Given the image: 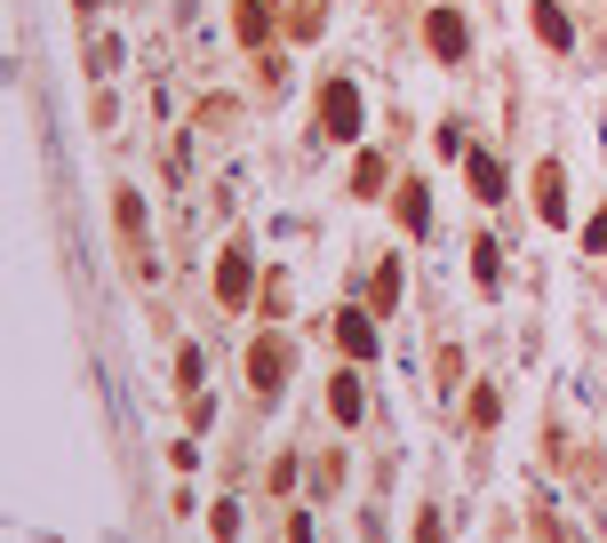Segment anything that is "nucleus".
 <instances>
[{
	"instance_id": "nucleus-6",
	"label": "nucleus",
	"mask_w": 607,
	"mask_h": 543,
	"mask_svg": "<svg viewBox=\"0 0 607 543\" xmlns=\"http://www.w3.org/2000/svg\"><path fill=\"white\" fill-rule=\"evenodd\" d=\"M328 416L344 424V432H360V416H368V392H360V360H344L328 376Z\"/></svg>"
},
{
	"instance_id": "nucleus-11",
	"label": "nucleus",
	"mask_w": 607,
	"mask_h": 543,
	"mask_svg": "<svg viewBox=\"0 0 607 543\" xmlns=\"http://www.w3.org/2000/svg\"><path fill=\"white\" fill-rule=\"evenodd\" d=\"M528 24H535V41H544L552 56H560V49H576V24H567V9H552V0H535Z\"/></svg>"
},
{
	"instance_id": "nucleus-19",
	"label": "nucleus",
	"mask_w": 607,
	"mask_h": 543,
	"mask_svg": "<svg viewBox=\"0 0 607 543\" xmlns=\"http://www.w3.org/2000/svg\"><path fill=\"white\" fill-rule=\"evenodd\" d=\"M88 73H96V81L120 73V41H113V32H105V41H88Z\"/></svg>"
},
{
	"instance_id": "nucleus-23",
	"label": "nucleus",
	"mask_w": 607,
	"mask_h": 543,
	"mask_svg": "<svg viewBox=\"0 0 607 543\" xmlns=\"http://www.w3.org/2000/svg\"><path fill=\"white\" fill-rule=\"evenodd\" d=\"M416 543H448V528H440V512H432V503H424V512H416V528H408Z\"/></svg>"
},
{
	"instance_id": "nucleus-3",
	"label": "nucleus",
	"mask_w": 607,
	"mask_h": 543,
	"mask_svg": "<svg viewBox=\"0 0 607 543\" xmlns=\"http://www.w3.org/2000/svg\"><path fill=\"white\" fill-rule=\"evenodd\" d=\"M256 264H248V248L241 241H232L224 256H216V304H224V312H241V304H256Z\"/></svg>"
},
{
	"instance_id": "nucleus-8",
	"label": "nucleus",
	"mask_w": 607,
	"mask_h": 543,
	"mask_svg": "<svg viewBox=\"0 0 607 543\" xmlns=\"http://www.w3.org/2000/svg\"><path fill=\"white\" fill-rule=\"evenodd\" d=\"M344 184H352V200H384L392 192V160L376 145H352V177Z\"/></svg>"
},
{
	"instance_id": "nucleus-17",
	"label": "nucleus",
	"mask_w": 607,
	"mask_h": 543,
	"mask_svg": "<svg viewBox=\"0 0 607 543\" xmlns=\"http://www.w3.org/2000/svg\"><path fill=\"white\" fill-rule=\"evenodd\" d=\"M200 376H209V360H200V344H184V352H177V392L200 400Z\"/></svg>"
},
{
	"instance_id": "nucleus-18",
	"label": "nucleus",
	"mask_w": 607,
	"mask_h": 543,
	"mask_svg": "<svg viewBox=\"0 0 607 543\" xmlns=\"http://www.w3.org/2000/svg\"><path fill=\"white\" fill-rule=\"evenodd\" d=\"M209 535H216V543H241V503H232V496L209 503Z\"/></svg>"
},
{
	"instance_id": "nucleus-4",
	"label": "nucleus",
	"mask_w": 607,
	"mask_h": 543,
	"mask_svg": "<svg viewBox=\"0 0 607 543\" xmlns=\"http://www.w3.org/2000/svg\"><path fill=\"white\" fill-rule=\"evenodd\" d=\"M528 200H535V216H544V224H567V168L560 160H535L528 168Z\"/></svg>"
},
{
	"instance_id": "nucleus-2",
	"label": "nucleus",
	"mask_w": 607,
	"mask_h": 543,
	"mask_svg": "<svg viewBox=\"0 0 607 543\" xmlns=\"http://www.w3.org/2000/svg\"><path fill=\"white\" fill-rule=\"evenodd\" d=\"M288 368H296V336H288V328H264L256 344H248V392H256V400H280Z\"/></svg>"
},
{
	"instance_id": "nucleus-13",
	"label": "nucleus",
	"mask_w": 607,
	"mask_h": 543,
	"mask_svg": "<svg viewBox=\"0 0 607 543\" xmlns=\"http://www.w3.org/2000/svg\"><path fill=\"white\" fill-rule=\"evenodd\" d=\"M256 312L273 320V328H288V312H296V304H288V272H264V288H256Z\"/></svg>"
},
{
	"instance_id": "nucleus-9",
	"label": "nucleus",
	"mask_w": 607,
	"mask_h": 543,
	"mask_svg": "<svg viewBox=\"0 0 607 543\" xmlns=\"http://www.w3.org/2000/svg\"><path fill=\"white\" fill-rule=\"evenodd\" d=\"M464 184H471V200H488V209H496V200L512 192V168H503L496 152H471L464 160Z\"/></svg>"
},
{
	"instance_id": "nucleus-22",
	"label": "nucleus",
	"mask_w": 607,
	"mask_h": 543,
	"mask_svg": "<svg viewBox=\"0 0 607 543\" xmlns=\"http://www.w3.org/2000/svg\"><path fill=\"white\" fill-rule=\"evenodd\" d=\"M232 113H241L232 96H209V105H200V128H232Z\"/></svg>"
},
{
	"instance_id": "nucleus-26",
	"label": "nucleus",
	"mask_w": 607,
	"mask_h": 543,
	"mask_svg": "<svg viewBox=\"0 0 607 543\" xmlns=\"http://www.w3.org/2000/svg\"><path fill=\"white\" fill-rule=\"evenodd\" d=\"M288 543H312V520L303 512H288Z\"/></svg>"
},
{
	"instance_id": "nucleus-27",
	"label": "nucleus",
	"mask_w": 607,
	"mask_h": 543,
	"mask_svg": "<svg viewBox=\"0 0 607 543\" xmlns=\"http://www.w3.org/2000/svg\"><path fill=\"white\" fill-rule=\"evenodd\" d=\"M73 9H81V17H96V9H105V0H73Z\"/></svg>"
},
{
	"instance_id": "nucleus-24",
	"label": "nucleus",
	"mask_w": 607,
	"mask_h": 543,
	"mask_svg": "<svg viewBox=\"0 0 607 543\" xmlns=\"http://www.w3.org/2000/svg\"><path fill=\"white\" fill-rule=\"evenodd\" d=\"M584 256H607V209H592V224H584Z\"/></svg>"
},
{
	"instance_id": "nucleus-5",
	"label": "nucleus",
	"mask_w": 607,
	"mask_h": 543,
	"mask_svg": "<svg viewBox=\"0 0 607 543\" xmlns=\"http://www.w3.org/2000/svg\"><path fill=\"white\" fill-rule=\"evenodd\" d=\"M424 41H432V56H440V64H464V56H471L464 9H432V17H424Z\"/></svg>"
},
{
	"instance_id": "nucleus-21",
	"label": "nucleus",
	"mask_w": 607,
	"mask_h": 543,
	"mask_svg": "<svg viewBox=\"0 0 607 543\" xmlns=\"http://www.w3.org/2000/svg\"><path fill=\"white\" fill-rule=\"evenodd\" d=\"M471 272H480V280L496 288V272H503V248H496V241H480V248H471Z\"/></svg>"
},
{
	"instance_id": "nucleus-7",
	"label": "nucleus",
	"mask_w": 607,
	"mask_h": 543,
	"mask_svg": "<svg viewBox=\"0 0 607 543\" xmlns=\"http://www.w3.org/2000/svg\"><path fill=\"white\" fill-rule=\"evenodd\" d=\"M336 352L344 360H376V312H360V304H344V312H336Z\"/></svg>"
},
{
	"instance_id": "nucleus-25",
	"label": "nucleus",
	"mask_w": 607,
	"mask_h": 543,
	"mask_svg": "<svg viewBox=\"0 0 607 543\" xmlns=\"http://www.w3.org/2000/svg\"><path fill=\"white\" fill-rule=\"evenodd\" d=\"M432 376H440V392H456V384H464V360H456V352H440V360H432Z\"/></svg>"
},
{
	"instance_id": "nucleus-10",
	"label": "nucleus",
	"mask_w": 607,
	"mask_h": 543,
	"mask_svg": "<svg viewBox=\"0 0 607 543\" xmlns=\"http://www.w3.org/2000/svg\"><path fill=\"white\" fill-rule=\"evenodd\" d=\"M392 216L408 224V232L432 224V192H424V177H400V184H392Z\"/></svg>"
},
{
	"instance_id": "nucleus-12",
	"label": "nucleus",
	"mask_w": 607,
	"mask_h": 543,
	"mask_svg": "<svg viewBox=\"0 0 607 543\" xmlns=\"http://www.w3.org/2000/svg\"><path fill=\"white\" fill-rule=\"evenodd\" d=\"M232 24H241L248 49H273V0H241V9H232Z\"/></svg>"
},
{
	"instance_id": "nucleus-16",
	"label": "nucleus",
	"mask_w": 607,
	"mask_h": 543,
	"mask_svg": "<svg viewBox=\"0 0 607 543\" xmlns=\"http://www.w3.org/2000/svg\"><path fill=\"white\" fill-rule=\"evenodd\" d=\"M113 224H120V241L137 248V241H145V200H137V192H113Z\"/></svg>"
},
{
	"instance_id": "nucleus-1",
	"label": "nucleus",
	"mask_w": 607,
	"mask_h": 543,
	"mask_svg": "<svg viewBox=\"0 0 607 543\" xmlns=\"http://www.w3.org/2000/svg\"><path fill=\"white\" fill-rule=\"evenodd\" d=\"M320 136H328V145H360V136H368L360 81H320Z\"/></svg>"
},
{
	"instance_id": "nucleus-15",
	"label": "nucleus",
	"mask_w": 607,
	"mask_h": 543,
	"mask_svg": "<svg viewBox=\"0 0 607 543\" xmlns=\"http://www.w3.org/2000/svg\"><path fill=\"white\" fill-rule=\"evenodd\" d=\"M464 416H471V432H496V416H503V392H496V384H471Z\"/></svg>"
},
{
	"instance_id": "nucleus-20",
	"label": "nucleus",
	"mask_w": 607,
	"mask_h": 543,
	"mask_svg": "<svg viewBox=\"0 0 607 543\" xmlns=\"http://www.w3.org/2000/svg\"><path fill=\"white\" fill-rule=\"evenodd\" d=\"M320 17H328L320 0H303V9H288V32H296V41H312V32H320Z\"/></svg>"
},
{
	"instance_id": "nucleus-14",
	"label": "nucleus",
	"mask_w": 607,
	"mask_h": 543,
	"mask_svg": "<svg viewBox=\"0 0 607 543\" xmlns=\"http://www.w3.org/2000/svg\"><path fill=\"white\" fill-rule=\"evenodd\" d=\"M368 312H400V256L376 264V280H368Z\"/></svg>"
}]
</instances>
